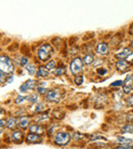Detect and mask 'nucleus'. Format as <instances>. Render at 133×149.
I'll use <instances>...</instances> for the list:
<instances>
[{"label": "nucleus", "mask_w": 133, "mask_h": 149, "mask_svg": "<svg viewBox=\"0 0 133 149\" xmlns=\"http://www.w3.org/2000/svg\"><path fill=\"white\" fill-rule=\"evenodd\" d=\"M132 91H133V90H132Z\"/></svg>", "instance_id": "ea45409f"}, {"label": "nucleus", "mask_w": 133, "mask_h": 149, "mask_svg": "<svg viewBox=\"0 0 133 149\" xmlns=\"http://www.w3.org/2000/svg\"><path fill=\"white\" fill-rule=\"evenodd\" d=\"M17 125H18V120H15V118L10 116V118H8V120H7L6 127L9 129V130H13V129H15V127H17Z\"/></svg>", "instance_id": "2eb2a0df"}, {"label": "nucleus", "mask_w": 133, "mask_h": 149, "mask_svg": "<svg viewBox=\"0 0 133 149\" xmlns=\"http://www.w3.org/2000/svg\"><path fill=\"white\" fill-rule=\"evenodd\" d=\"M38 98H39V96H38L37 93H33V94H31L30 96H27L28 101H29L30 103H32V104L37 103V102H38Z\"/></svg>", "instance_id": "f3484780"}, {"label": "nucleus", "mask_w": 133, "mask_h": 149, "mask_svg": "<svg viewBox=\"0 0 133 149\" xmlns=\"http://www.w3.org/2000/svg\"><path fill=\"white\" fill-rule=\"evenodd\" d=\"M28 58L27 57H22L21 60H20V64H21L22 66H27V63H28Z\"/></svg>", "instance_id": "c756f323"}, {"label": "nucleus", "mask_w": 133, "mask_h": 149, "mask_svg": "<svg viewBox=\"0 0 133 149\" xmlns=\"http://www.w3.org/2000/svg\"><path fill=\"white\" fill-rule=\"evenodd\" d=\"M11 81H13V76H10V77H9L8 79L6 80V82H7V83H10Z\"/></svg>", "instance_id": "e433bc0d"}, {"label": "nucleus", "mask_w": 133, "mask_h": 149, "mask_svg": "<svg viewBox=\"0 0 133 149\" xmlns=\"http://www.w3.org/2000/svg\"><path fill=\"white\" fill-rule=\"evenodd\" d=\"M131 46H132V47H133V41L131 42Z\"/></svg>", "instance_id": "4c0bfd02"}, {"label": "nucleus", "mask_w": 133, "mask_h": 149, "mask_svg": "<svg viewBox=\"0 0 133 149\" xmlns=\"http://www.w3.org/2000/svg\"><path fill=\"white\" fill-rule=\"evenodd\" d=\"M132 53H133V51L131 49H129V48H125V49H123L121 52H119V53L116 54V57L118 58V59H125V58H127Z\"/></svg>", "instance_id": "1a4fd4ad"}, {"label": "nucleus", "mask_w": 133, "mask_h": 149, "mask_svg": "<svg viewBox=\"0 0 133 149\" xmlns=\"http://www.w3.org/2000/svg\"><path fill=\"white\" fill-rule=\"evenodd\" d=\"M52 52H53V50H52L51 45H49V44H47V43L43 44V45L40 46L39 49H38V52H37L38 58H39L41 61H46V60H48L51 57Z\"/></svg>", "instance_id": "f03ea898"}, {"label": "nucleus", "mask_w": 133, "mask_h": 149, "mask_svg": "<svg viewBox=\"0 0 133 149\" xmlns=\"http://www.w3.org/2000/svg\"><path fill=\"white\" fill-rule=\"evenodd\" d=\"M96 52H97L98 54H102V55H104V54L108 53V45H106V43H104V42L98 43L97 46H96Z\"/></svg>", "instance_id": "0eeeda50"}, {"label": "nucleus", "mask_w": 133, "mask_h": 149, "mask_svg": "<svg viewBox=\"0 0 133 149\" xmlns=\"http://www.w3.org/2000/svg\"><path fill=\"white\" fill-rule=\"evenodd\" d=\"M7 125V122L5 120H3V118H1V125H0V127H1V131H3V127H5Z\"/></svg>", "instance_id": "f704fd0d"}, {"label": "nucleus", "mask_w": 133, "mask_h": 149, "mask_svg": "<svg viewBox=\"0 0 133 149\" xmlns=\"http://www.w3.org/2000/svg\"><path fill=\"white\" fill-rule=\"evenodd\" d=\"M126 103L128 106H133V95H130L128 98H127Z\"/></svg>", "instance_id": "7c9ffc66"}, {"label": "nucleus", "mask_w": 133, "mask_h": 149, "mask_svg": "<svg viewBox=\"0 0 133 149\" xmlns=\"http://www.w3.org/2000/svg\"><path fill=\"white\" fill-rule=\"evenodd\" d=\"M20 90H21V92H23V93H25V92H27L28 91V88H27V86L25 85V84H23V85L20 87Z\"/></svg>", "instance_id": "72a5a7b5"}, {"label": "nucleus", "mask_w": 133, "mask_h": 149, "mask_svg": "<svg viewBox=\"0 0 133 149\" xmlns=\"http://www.w3.org/2000/svg\"><path fill=\"white\" fill-rule=\"evenodd\" d=\"M124 85V82L119 80V81H115L114 83L111 84V87H120V86H123Z\"/></svg>", "instance_id": "cd10ccee"}, {"label": "nucleus", "mask_w": 133, "mask_h": 149, "mask_svg": "<svg viewBox=\"0 0 133 149\" xmlns=\"http://www.w3.org/2000/svg\"><path fill=\"white\" fill-rule=\"evenodd\" d=\"M38 78H46L49 76L48 74V70L46 68H43V66H40L37 70V74H36Z\"/></svg>", "instance_id": "4468645a"}, {"label": "nucleus", "mask_w": 133, "mask_h": 149, "mask_svg": "<svg viewBox=\"0 0 133 149\" xmlns=\"http://www.w3.org/2000/svg\"><path fill=\"white\" fill-rule=\"evenodd\" d=\"M27 70L28 72H29V74H31V76H34L36 72V66L34 65V64H27Z\"/></svg>", "instance_id": "aec40b11"}, {"label": "nucleus", "mask_w": 133, "mask_h": 149, "mask_svg": "<svg viewBox=\"0 0 133 149\" xmlns=\"http://www.w3.org/2000/svg\"><path fill=\"white\" fill-rule=\"evenodd\" d=\"M26 141L28 143H37V142H41V137L38 134H33V133H30L29 135L26 138Z\"/></svg>", "instance_id": "6e6552de"}, {"label": "nucleus", "mask_w": 133, "mask_h": 149, "mask_svg": "<svg viewBox=\"0 0 133 149\" xmlns=\"http://www.w3.org/2000/svg\"><path fill=\"white\" fill-rule=\"evenodd\" d=\"M96 72H97V74H99V76H104V74H106V72H108V70L104 68H98L97 70H96Z\"/></svg>", "instance_id": "bb28decb"}, {"label": "nucleus", "mask_w": 133, "mask_h": 149, "mask_svg": "<svg viewBox=\"0 0 133 149\" xmlns=\"http://www.w3.org/2000/svg\"><path fill=\"white\" fill-rule=\"evenodd\" d=\"M129 34H130V35H133V24L130 27V29H129Z\"/></svg>", "instance_id": "c9c22d12"}, {"label": "nucleus", "mask_w": 133, "mask_h": 149, "mask_svg": "<svg viewBox=\"0 0 133 149\" xmlns=\"http://www.w3.org/2000/svg\"><path fill=\"white\" fill-rule=\"evenodd\" d=\"M46 109V105L44 103H37V105L35 106V112H41L44 111Z\"/></svg>", "instance_id": "412c9836"}, {"label": "nucleus", "mask_w": 133, "mask_h": 149, "mask_svg": "<svg viewBox=\"0 0 133 149\" xmlns=\"http://www.w3.org/2000/svg\"><path fill=\"white\" fill-rule=\"evenodd\" d=\"M55 66H56V62H55V60H50V61L48 62L47 64H46L45 68H47L48 70H53L54 68H55Z\"/></svg>", "instance_id": "b1692460"}, {"label": "nucleus", "mask_w": 133, "mask_h": 149, "mask_svg": "<svg viewBox=\"0 0 133 149\" xmlns=\"http://www.w3.org/2000/svg\"><path fill=\"white\" fill-rule=\"evenodd\" d=\"M25 100H28V99H27V97H25V96H22V95H19L17 98H15V104H18V105H20V104H23Z\"/></svg>", "instance_id": "5701e85b"}, {"label": "nucleus", "mask_w": 133, "mask_h": 149, "mask_svg": "<svg viewBox=\"0 0 133 149\" xmlns=\"http://www.w3.org/2000/svg\"><path fill=\"white\" fill-rule=\"evenodd\" d=\"M122 131L123 133H129V134H131V133H133V125L132 124L125 125V126L122 127Z\"/></svg>", "instance_id": "a211bd4d"}, {"label": "nucleus", "mask_w": 133, "mask_h": 149, "mask_svg": "<svg viewBox=\"0 0 133 149\" xmlns=\"http://www.w3.org/2000/svg\"><path fill=\"white\" fill-rule=\"evenodd\" d=\"M93 60H94V58H93V56L92 55H90V54H87V55H85L84 56V58H83V63L84 64H91L92 62H93Z\"/></svg>", "instance_id": "6ab92c4d"}, {"label": "nucleus", "mask_w": 133, "mask_h": 149, "mask_svg": "<svg viewBox=\"0 0 133 149\" xmlns=\"http://www.w3.org/2000/svg\"><path fill=\"white\" fill-rule=\"evenodd\" d=\"M29 130H30V132L33 133V134L41 135V134H43V133H44L43 128H42L41 126H39V125H37V124L31 125V126L29 127Z\"/></svg>", "instance_id": "f8f14e48"}, {"label": "nucleus", "mask_w": 133, "mask_h": 149, "mask_svg": "<svg viewBox=\"0 0 133 149\" xmlns=\"http://www.w3.org/2000/svg\"><path fill=\"white\" fill-rule=\"evenodd\" d=\"M132 61H133V60H132Z\"/></svg>", "instance_id": "58836bf2"}, {"label": "nucleus", "mask_w": 133, "mask_h": 149, "mask_svg": "<svg viewBox=\"0 0 133 149\" xmlns=\"http://www.w3.org/2000/svg\"><path fill=\"white\" fill-rule=\"evenodd\" d=\"M25 85L27 86L28 90H31V89H34V88H35L36 83H35V81H34V80H28V81L25 83Z\"/></svg>", "instance_id": "4be33fe9"}, {"label": "nucleus", "mask_w": 133, "mask_h": 149, "mask_svg": "<svg viewBox=\"0 0 133 149\" xmlns=\"http://www.w3.org/2000/svg\"><path fill=\"white\" fill-rule=\"evenodd\" d=\"M64 68H60L58 70H54V74H56V76H60V74H64Z\"/></svg>", "instance_id": "2f4dec72"}, {"label": "nucleus", "mask_w": 133, "mask_h": 149, "mask_svg": "<svg viewBox=\"0 0 133 149\" xmlns=\"http://www.w3.org/2000/svg\"><path fill=\"white\" fill-rule=\"evenodd\" d=\"M117 141H118L120 144L122 145H130L131 142H132V140L129 138H125V137H122V136H119L118 138H117Z\"/></svg>", "instance_id": "dca6fc26"}, {"label": "nucleus", "mask_w": 133, "mask_h": 149, "mask_svg": "<svg viewBox=\"0 0 133 149\" xmlns=\"http://www.w3.org/2000/svg\"><path fill=\"white\" fill-rule=\"evenodd\" d=\"M48 120L47 114H41V116H39V118H36V120H37L38 123H39V122H44V120Z\"/></svg>", "instance_id": "c85d7f7f"}, {"label": "nucleus", "mask_w": 133, "mask_h": 149, "mask_svg": "<svg viewBox=\"0 0 133 149\" xmlns=\"http://www.w3.org/2000/svg\"><path fill=\"white\" fill-rule=\"evenodd\" d=\"M44 86L46 87V84L44 85V84H41V85H39L37 87V92L39 94H46V92H47V90L44 88Z\"/></svg>", "instance_id": "393cba45"}, {"label": "nucleus", "mask_w": 133, "mask_h": 149, "mask_svg": "<svg viewBox=\"0 0 133 149\" xmlns=\"http://www.w3.org/2000/svg\"><path fill=\"white\" fill-rule=\"evenodd\" d=\"M83 81H84V77H83V76H76L75 80H74L75 84H76V85H78V86L81 85V84L83 83Z\"/></svg>", "instance_id": "a878e982"}, {"label": "nucleus", "mask_w": 133, "mask_h": 149, "mask_svg": "<svg viewBox=\"0 0 133 149\" xmlns=\"http://www.w3.org/2000/svg\"><path fill=\"white\" fill-rule=\"evenodd\" d=\"M129 66H130V63H129L128 61H126V60H124V59H120V60H119V61L116 63L117 70H121V72H124L125 70L129 68Z\"/></svg>", "instance_id": "9d476101"}, {"label": "nucleus", "mask_w": 133, "mask_h": 149, "mask_svg": "<svg viewBox=\"0 0 133 149\" xmlns=\"http://www.w3.org/2000/svg\"><path fill=\"white\" fill-rule=\"evenodd\" d=\"M70 68H71V70L73 74H79L82 70V68H83V61H82L80 58H74L73 61L70 64Z\"/></svg>", "instance_id": "39448f33"}, {"label": "nucleus", "mask_w": 133, "mask_h": 149, "mask_svg": "<svg viewBox=\"0 0 133 149\" xmlns=\"http://www.w3.org/2000/svg\"><path fill=\"white\" fill-rule=\"evenodd\" d=\"M133 90V74H127L123 85V92L125 94H129Z\"/></svg>", "instance_id": "423d86ee"}, {"label": "nucleus", "mask_w": 133, "mask_h": 149, "mask_svg": "<svg viewBox=\"0 0 133 149\" xmlns=\"http://www.w3.org/2000/svg\"><path fill=\"white\" fill-rule=\"evenodd\" d=\"M0 70L1 72H5V74H10L13 72V61L9 57L5 55H1V58H0Z\"/></svg>", "instance_id": "20e7f679"}, {"label": "nucleus", "mask_w": 133, "mask_h": 149, "mask_svg": "<svg viewBox=\"0 0 133 149\" xmlns=\"http://www.w3.org/2000/svg\"><path fill=\"white\" fill-rule=\"evenodd\" d=\"M29 123H30V118H28L27 116H23L19 118V120H18V126L22 129H26L28 126H29Z\"/></svg>", "instance_id": "9b49d317"}, {"label": "nucleus", "mask_w": 133, "mask_h": 149, "mask_svg": "<svg viewBox=\"0 0 133 149\" xmlns=\"http://www.w3.org/2000/svg\"><path fill=\"white\" fill-rule=\"evenodd\" d=\"M11 140L15 141V142H20V141L23 140V133L21 131H13L11 133Z\"/></svg>", "instance_id": "ddd939ff"}, {"label": "nucleus", "mask_w": 133, "mask_h": 149, "mask_svg": "<svg viewBox=\"0 0 133 149\" xmlns=\"http://www.w3.org/2000/svg\"><path fill=\"white\" fill-rule=\"evenodd\" d=\"M62 89H58V88H54V89H50V90H47L45 94V100L48 102H60L62 98Z\"/></svg>", "instance_id": "f257e3e1"}, {"label": "nucleus", "mask_w": 133, "mask_h": 149, "mask_svg": "<svg viewBox=\"0 0 133 149\" xmlns=\"http://www.w3.org/2000/svg\"><path fill=\"white\" fill-rule=\"evenodd\" d=\"M71 134L68 132H57L54 135L53 141L55 144L60 145V146H64L71 141Z\"/></svg>", "instance_id": "7ed1b4c3"}, {"label": "nucleus", "mask_w": 133, "mask_h": 149, "mask_svg": "<svg viewBox=\"0 0 133 149\" xmlns=\"http://www.w3.org/2000/svg\"><path fill=\"white\" fill-rule=\"evenodd\" d=\"M115 149H132L131 145H121V146L116 147Z\"/></svg>", "instance_id": "473e14b6"}]
</instances>
